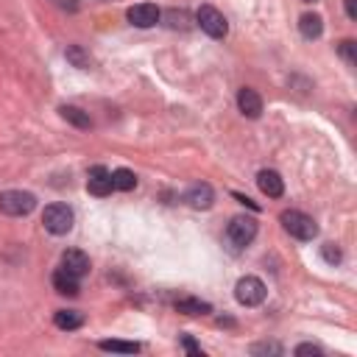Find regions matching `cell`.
Listing matches in <instances>:
<instances>
[{
	"label": "cell",
	"mask_w": 357,
	"mask_h": 357,
	"mask_svg": "<svg viewBox=\"0 0 357 357\" xmlns=\"http://www.w3.org/2000/svg\"><path fill=\"white\" fill-rule=\"evenodd\" d=\"M279 223H282V229H284L290 237L304 240V243L318 234V223H315L307 212H301V209H284V212L279 215Z\"/></svg>",
	"instance_id": "obj_1"
},
{
	"label": "cell",
	"mask_w": 357,
	"mask_h": 357,
	"mask_svg": "<svg viewBox=\"0 0 357 357\" xmlns=\"http://www.w3.org/2000/svg\"><path fill=\"white\" fill-rule=\"evenodd\" d=\"M33 206H36V195L28 190H3L0 192V212L8 218L31 215Z\"/></svg>",
	"instance_id": "obj_2"
},
{
	"label": "cell",
	"mask_w": 357,
	"mask_h": 357,
	"mask_svg": "<svg viewBox=\"0 0 357 357\" xmlns=\"http://www.w3.org/2000/svg\"><path fill=\"white\" fill-rule=\"evenodd\" d=\"M257 237V220L248 218V215H237L229 220L226 226V243L234 248V251H243L245 245H251V240Z\"/></svg>",
	"instance_id": "obj_3"
},
{
	"label": "cell",
	"mask_w": 357,
	"mask_h": 357,
	"mask_svg": "<svg viewBox=\"0 0 357 357\" xmlns=\"http://www.w3.org/2000/svg\"><path fill=\"white\" fill-rule=\"evenodd\" d=\"M73 209L67 206V204H50V206H45V212H42V226L50 231V234H56V237H61V234H67L70 229H73Z\"/></svg>",
	"instance_id": "obj_4"
},
{
	"label": "cell",
	"mask_w": 357,
	"mask_h": 357,
	"mask_svg": "<svg viewBox=\"0 0 357 357\" xmlns=\"http://www.w3.org/2000/svg\"><path fill=\"white\" fill-rule=\"evenodd\" d=\"M265 296H268V287H265V282L259 276H243L234 284V298L243 307H259L265 301Z\"/></svg>",
	"instance_id": "obj_5"
},
{
	"label": "cell",
	"mask_w": 357,
	"mask_h": 357,
	"mask_svg": "<svg viewBox=\"0 0 357 357\" xmlns=\"http://www.w3.org/2000/svg\"><path fill=\"white\" fill-rule=\"evenodd\" d=\"M195 22H198L201 31H204L206 36H212V39H223V36L229 33V22H226V17H223L215 6H201V8L195 11Z\"/></svg>",
	"instance_id": "obj_6"
},
{
	"label": "cell",
	"mask_w": 357,
	"mask_h": 357,
	"mask_svg": "<svg viewBox=\"0 0 357 357\" xmlns=\"http://www.w3.org/2000/svg\"><path fill=\"white\" fill-rule=\"evenodd\" d=\"M126 17H128V22L137 25V28H153V25L159 22L162 11H159L153 3H137V6H131V8L126 11Z\"/></svg>",
	"instance_id": "obj_7"
},
{
	"label": "cell",
	"mask_w": 357,
	"mask_h": 357,
	"mask_svg": "<svg viewBox=\"0 0 357 357\" xmlns=\"http://www.w3.org/2000/svg\"><path fill=\"white\" fill-rule=\"evenodd\" d=\"M86 190H89L92 195H98V198L109 195V192L114 190V187H112V170H106L103 165L89 167V173H86Z\"/></svg>",
	"instance_id": "obj_8"
},
{
	"label": "cell",
	"mask_w": 357,
	"mask_h": 357,
	"mask_svg": "<svg viewBox=\"0 0 357 357\" xmlns=\"http://www.w3.org/2000/svg\"><path fill=\"white\" fill-rule=\"evenodd\" d=\"M237 109H240L248 120H257V117L262 114V98H259V92L251 89V86H243V89L237 92Z\"/></svg>",
	"instance_id": "obj_9"
},
{
	"label": "cell",
	"mask_w": 357,
	"mask_h": 357,
	"mask_svg": "<svg viewBox=\"0 0 357 357\" xmlns=\"http://www.w3.org/2000/svg\"><path fill=\"white\" fill-rule=\"evenodd\" d=\"M184 201L192 206V209H209L215 204V190L206 184V181H198L192 184L187 192H184Z\"/></svg>",
	"instance_id": "obj_10"
},
{
	"label": "cell",
	"mask_w": 357,
	"mask_h": 357,
	"mask_svg": "<svg viewBox=\"0 0 357 357\" xmlns=\"http://www.w3.org/2000/svg\"><path fill=\"white\" fill-rule=\"evenodd\" d=\"M61 268H64L67 273H73L75 279H81V276L89 273V257H86L84 251H78V248H67V251L61 254Z\"/></svg>",
	"instance_id": "obj_11"
},
{
	"label": "cell",
	"mask_w": 357,
	"mask_h": 357,
	"mask_svg": "<svg viewBox=\"0 0 357 357\" xmlns=\"http://www.w3.org/2000/svg\"><path fill=\"white\" fill-rule=\"evenodd\" d=\"M257 187L262 190V195H268V198H282V192H284V178L276 173V170H259L257 173Z\"/></svg>",
	"instance_id": "obj_12"
},
{
	"label": "cell",
	"mask_w": 357,
	"mask_h": 357,
	"mask_svg": "<svg viewBox=\"0 0 357 357\" xmlns=\"http://www.w3.org/2000/svg\"><path fill=\"white\" fill-rule=\"evenodd\" d=\"M59 114H61V120H67V123L75 126V128H92L89 112H84V109H78V106L64 103V106H59Z\"/></svg>",
	"instance_id": "obj_13"
},
{
	"label": "cell",
	"mask_w": 357,
	"mask_h": 357,
	"mask_svg": "<svg viewBox=\"0 0 357 357\" xmlns=\"http://www.w3.org/2000/svg\"><path fill=\"white\" fill-rule=\"evenodd\" d=\"M50 282H53V290L56 293H61V296H78V279L73 273H67L64 268H59L50 276Z\"/></svg>",
	"instance_id": "obj_14"
},
{
	"label": "cell",
	"mask_w": 357,
	"mask_h": 357,
	"mask_svg": "<svg viewBox=\"0 0 357 357\" xmlns=\"http://www.w3.org/2000/svg\"><path fill=\"white\" fill-rule=\"evenodd\" d=\"M298 31H301L304 39H318V36L324 33V20H321V14H301Z\"/></svg>",
	"instance_id": "obj_15"
},
{
	"label": "cell",
	"mask_w": 357,
	"mask_h": 357,
	"mask_svg": "<svg viewBox=\"0 0 357 357\" xmlns=\"http://www.w3.org/2000/svg\"><path fill=\"white\" fill-rule=\"evenodd\" d=\"M53 324L59 326V329H78L81 324H84V315L78 312V310H56V315H53Z\"/></svg>",
	"instance_id": "obj_16"
},
{
	"label": "cell",
	"mask_w": 357,
	"mask_h": 357,
	"mask_svg": "<svg viewBox=\"0 0 357 357\" xmlns=\"http://www.w3.org/2000/svg\"><path fill=\"white\" fill-rule=\"evenodd\" d=\"M112 187L120 190V192L134 190V187H137V176H134V170H128V167H117V170H112Z\"/></svg>",
	"instance_id": "obj_17"
},
{
	"label": "cell",
	"mask_w": 357,
	"mask_h": 357,
	"mask_svg": "<svg viewBox=\"0 0 357 357\" xmlns=\"http://www.w3.org/2000/svg\"><path fill=\"white\" fill-rule=\"evenodd\" d=\"M176 310L184 312V315H204V312H212V304L201 301V298H178Z\"/></svg>",
	"instance_id": "obj_18"
},
{
	"label": "cell",
	"mask_w": 357,
	"mask_h": 357,
	"mask_svg": "<svg viewBox=\"0 0 357 357\" xmlns=\"http://www.w3.org/2000/svg\"><path fill=\"white\" fill-rule=\"evenodd\" d=\"M64 56H67V61H70L73 67H78V70H89V67H92V56H89L81 45H70V47L64 50Z\"/></svg>",
	"instance_id": "obj_19"
},
{
	"label": "cell",
	"mask_w": 357,
	"mask_h": 357,
	"mask_svg": "<svg viewBox=\"0 0 357 357\" xmlns=\"http://www.w3.org/2000/svg\"><path fill=\"white\" fill-rule=\"evenodd\" d=\"M98 346L103 351H114V354H137L139 351V343H131V340H100Z\"/></svg>",
	"instance_id": "obj_20"
},
{
	"label": "cell",
	"mask_w": 357,
	"mask_h": 357,
	"mask_svg": "<svg viewBox=\"0 0 357 357\" xmlns=\"http://www.w3.org/2000/svg\"><path fill=\"white\" fill-rule=\"evenodd\" d=\"M337 53H340V59H343L346 64H357V42H354V39H343V42L337 45Z\"/></svg>",
	"instance_id": "obj_21"
},
{
	"label": "cell",
	"mask_w": 357,
	"mask_h": 357,
	"mask_svg": "<svg viewBox=\"0 0 357 357\" xmlns=\"http://www.w3.org/2000/svg\"><path fill=\"white\" fill-rule=\"evenodd\" d=\"M165 20H167V25L170 28H190V14L187 11H176V8H170L167 14H165Z\"/></svg>",
	"instance_id": "obj_22"
},
{
	"label": "cell",
	"mask_w": 357,
	"mask_h": 357,
	"mask_svg": "<svg viewBox=\"0 0 357 357\" xmlns=\"http://www.w3.org/2000/svg\"><path fill=\"white\" fill-rule=\"evenodd\" d=\"M321 257H324L329 265H337V262L343 259V251H340L335 243H324V245H321Z\"/></svg>",
	"instance_id": "obj_23"
},
{
	"label": "cell",
	"mask_w": 357,
	"mask_h": 357,
	"mask_svg": "<svg viewBox=\"0 0 357 357\" xmlns=\"http://www.w3.org/2000/svg\"><path fill=\"white\" fill-rule=\"evenodd\" d=\"M251 354H282V346L279 343H254Z\"/></svg>",
	"instance_id": "obj_24"
},
{
	"label": "cell",
	"mask_w": 357,
	"mask_h": 357,
	"mask_svg": "<svg viewBox=\"0 0 357 357\" xmlns=\"http://www.w3.org/2000/svg\"><path fill=\"white\" fill-rule=\"evenodd\" d=\"M181 349H184L187 354H192V357H201V346H198L190 335H184V337H181Z\"/></svg>",
	"instance_id": "obj_25"
},
{
	"label": "cell",
	"mask_w": 357,
	"mask_h": 357,
	"mask_svg": "<svg viewBox=\"0 0 357 357\" xmlns=\"http://www.w3.org/2000/svg\"><path fill=\"white\" fill-rule=\"evenodd\" d=\"M296 354H298V357H301V354L321 357V354H324V349H321V346H315V343H301V346H296Z\"/></svg>",
	"instance_id": "obj_26"
},
{
	"label": "cell",
	"mask_w": 357,
	"mask_h": 357,
	"mask_svg": "<svg viewBox=\"0 0 357 357\" xmlns=\"http://www.w3.org/2000/svg\"><path fill=\"white\" fill-rule=\"evenodd\" d=\"M346 17L357 20V0H346Z\"/></svg>",
	"instance_id": "obj_27"
},
{
	"label": "cell",
	"mask_w": 357,
	"mask_h": 357,
	"mask_svg": "<svg viewBox=\"0 0 357 357\" xmlns=\"http://www.w3.org/2000/svg\"><path fill=\"white\" fill-rule=\"evenodd\" d=\"M301 3H315V0H301Z\"/></svg>",
	"instance_id": "obj_28"
}]
</instances>
